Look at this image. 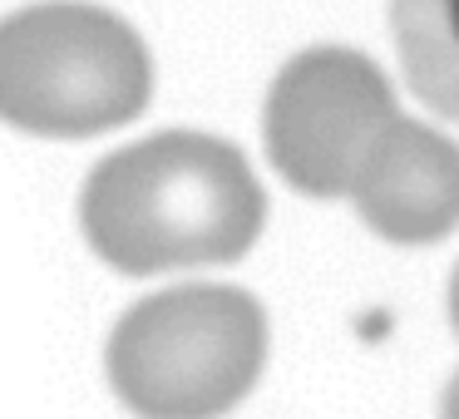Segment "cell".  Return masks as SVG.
Listing matches in <instances>:
<instances>
[{
  "label": "cell",
  "mask_w": 459,
  "mask_h": 419,
  "mask_svg": "<svg viewBox=\"0 0 459 419\" xmlns=\"http://www.w3.org/2000/svg\"><path fill=\"white\" fill-rule=\"evenodd\" d=\"M400 119L385 74L356 50L321 45L272 80L262 133L267 158L307 198H346L380 133Z\"/></svg>",
  "instance_id": "4"
},
{
  "label": "cell",
  "mask_w": 459,
  "mask_h": 419,
  "mask_svg": "<svg viewBox=\"0 0 459 419\" xmlns=\"http://www.w3.org/2000/svg\"><path fill=\"white\" fill-rule=\"evenodd\" d=\"M390 30L410 94L459 124V0H390Z\"/></svg>",
  "instance_id": "6"
},
{
  "label": "cell",
  "mask_w": 459,
  "mask_h": 419,
  "mask_svg": "<svg viewBox=\"0 0 459 419\" xmlns=\"http://www.w3.org/2000/svg\"><path fill=\"white\" fill-rule=\"evenodd\" d=\"M360 222L395 247H429L459 227V143L395 119L346 192Z\"/></svg>",
  "instance_id": "5"
},
{
  "label": "cell",
  "mask_w": 459,
  "mask_h": 419,
  "mask_svg": "<svg viewBox=\"0 0 459 419\" xmlns=\"http://www.w3.org/2000/svg\"><path fill=\"white\" fill-rule=\"evenodd\" d=\"M449 321H455V330H459V267H455V277H449Z\"/></svg>",
  "instance_id": "8"
},
{
  "label": "cell",
  "mask_w": 459,
  "mask_h": 419,
  "mask_svg": "<svg viewBox=\"0 0 459 419\" xmlns=\"http://www.w3.org/2000/svg\"><path fill=\"white\" fill-rule=\"evenodd\" d=\"M439 419H459V370H455V380L445 385V399H439Z\"/></svg>",
  "instance_id": "7"
},
{
  "label": "cell",
  "mask_w": 459,
  "mask_h": 419,
  "mask_svg": "<svg viewBox=\"0 0 459 419\" xmlns=\"http://www.w3.org/2000/svg\"><path fill=\"white\" fill-rule=\"evenodd\" d=\"M109 385L139 419H222L267 365V316L238 286H173L119 316Z\"/></svg>",
  "instance_id": "2"
},
{
  "label": "cell",
  "mask_w": 459,
  "mask_h": 419,
  "mask_svg": "<svg viewBox=\"0 0 459 419\" xmlns=\"http://www.w3.org/2000/svg\"><path fill=\"white\" fill-rule=\"evenodd\" d=\"M153 94L143 40L100 5L50 0L0 21V119L40 139H90L139 119Z\"/></svg>",
  "instance_id": "3"
},
{
  "label": "cell",
  "mask_w": 459,
  "mask_h": 419,
  "mask_svg": "<svg viewBox=\"0 0 459 419\" xmlns=\"http://www.w3.org/2000/svg\"><path fill=\"white\" fill-rule=\"evenodd\" d=\"M267 222V192L228 139L153 133L109 153L80 188V227L129 277L238 261Z\"/></svg>",
  "instance_id": "1"
}]
</instances>
